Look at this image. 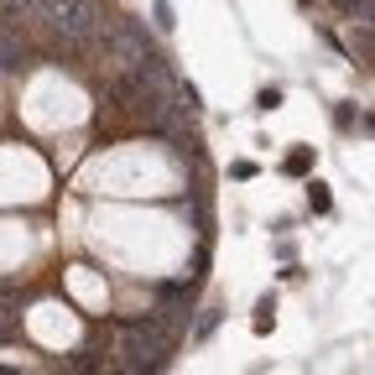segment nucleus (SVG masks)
I'll list each match as a JSON object with an SVG mask.
<instances>
[{"label": "nucleus", "instance_id": "obj_1", "mask_svg": "<svg viewBox=\"0 0 375 375\" xmlns=\"http://www.w3.org/2000/svg\"><path fill=\"white\" fill-rule=\"evenodd\" d=\"M281 172H287V177H307V172H313V146H292L287 162H281Z\"/></svg>", "mask_w": 375, "mask_h": 375}, {"label": "nucleus", "instance_id": "obj_2", "mask_svg": "<svg viewBox=\"0 0 375 375\" xmlns=\"http://www.w3.org/2000/svg\"><path fill=\"white\" fill-rule=\"evenodd\" d=\"M328 6L349 21H375V0H328Z\"/></svg>", "mask_w": 375, "mask_h": 375}, {"label": "nucleus", "instance_id": "obj_3", "mask_svg": "<svg viewBox=\"0 0 375 375\" xmlns=\"http://www.w3.org/2000/svg\"><path fill=\"white\" fill-rule=\"evenodd\" d=\"M271 323H276V297H261L256 303V318H250V328H256V334H271Z\"/></svg>", "mask_w": 375, "mask_h": 375}, {"label": "nucleus", "instance_id": "obj_4", "mask_svg": "<svg viewBox=\"0 0 375 375\" xmlns=\"http://www.w3.org/2000/svg\"><path fill=\"white\" fill-rule=\"evenodd\" d=\"M307 209H313V214H328V209H334V199H328V183L307 177Z\"/></svg>", "mask_w": 375, "mask_h": 375}, {"label": "nucleus", "instance_id": "obj_5", "mask_svg": "<svg viewBox=\"0 0 375 375\" xmlns=\"http://www.w3.org/2000/svg\"><path fill=\"white\" fill-rule=\"evenodd\" d=\"M334 120H339L344 130H354V125H360V130H370V120H365L360 110H349V105H344V110H339V115H334Z\"/></svg>", "mask_w": 375, "mask_h": 375}, {"label": "nucleus", "instance_id": "obj_6", "mask_svg": "<svg viewBox=\"0 0 375 375\" xmlns=\"http://www.w3.org/2000/svg\"><path fill=\"white\" fill-rule=\"evenodd\" d=\"M214 328H219V313H199V323H193V339H209Z\"/></svg>", "mask_w": 375, "mask_h": 375}, {"label": "nucleus", "instance_id": "obj_7", "mask_svg": "<svg viewBox=\"0 0 375 375\" xmlns=\"http://www.w3.org/2000/svg\"><path fill=\"white\" fill-rule=\"evenodd\" d=\"M276 105H281V89H261L256 94V110H261V115H271Z\"/></svg>", "mask_w": 375, "mask_h": 375}, {"label": "nucleus", "instance_id": "obj_8", "mask_svg": "<svg viewBox=\"0 0 375 375\" xmlns=\"http://www.w3.org/2000/svg\"><path fill=\"white\" fill-rule=\"evenodd\" d=\"M230 177L234 183H250V177H256V162H230Z\"/></svg>", "mask_w": 375, "mask_h": 375}, {"label": "nucleus", "instance_id": "obj_9", "mask_svg": "<svg viewBox=\"0 0 375 375\" xmlns=\"http://www.w3.org/2000/svg\"><path fill=\"white\" fill-rule=\"evenodd\" d=\"M152 11H156V26H162V32H167V26H172V6H167V0H156Z\"/></svg>", "mask_w": 375, "mask_h": 375}]
</instances>
